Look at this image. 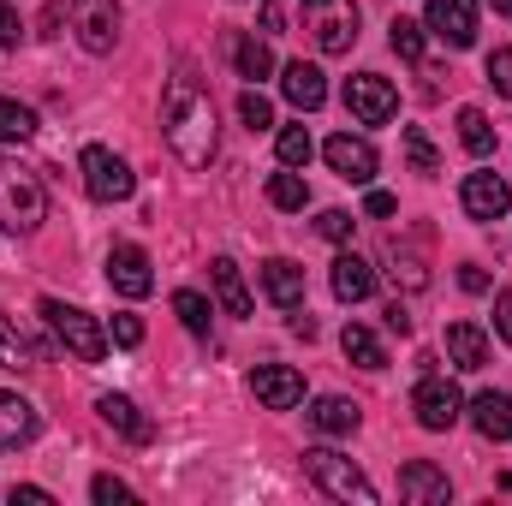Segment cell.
<instances>
[{
    "label": "cell",
    "instance_id": "c3c4849f",
    "mask_svg": "<svg viewBox=\"0 0 512 506\" xmlns=\"http://www.w3.org/2000/svg\"><path fill=\"white\" fill-rule=\"evenodd\" d=\"M489 6H495V12H501V18H512V0H489Z\"/></svg>",
    "mask_w": 512,
    "mask_h": 506
},
{
    "label": "cell",
    "instance_id": "4fadbf2b",
    "mask_svg": "<svg viewBox=\"0 0 512 506\" xmlns=\"http://www.w3.org/2000/svg\"><path fill=\"white\" fill-rule=\"evenodd\" d=\"M251 393L268 411H292V405H304V376L292 364H262V370H251Z\"/></svg>",
    "mask_w": 512,
    "mask_h": 506
},
{
    "label": "cell",
    "instance_id": "d4e9b609",
    "mask_svg": "<svg viewBox=\"0 0 512 506\" xmlns=\"http://www.w3.org/2000/svg\"><path fill=\"white\" fill-rule=\"evenodd\" d=\"M340 346H346V358H352L358 370H387V346L370 334V328H364V322H346Z\"/></svg>",
    "mask_w": 512,
    "mask_h": 506
},
{
    "label": "cell",
    "instance_id": "1f68e13d",
    "mask_svg": "<svg viewBox=\"0 0 512 506\" xmlns=\"http://www.w3.org/2000/svg\"><path fill=\"white\" fill-rule=\"evenodd\" d=\"M24 137H36V114L24 102H6L0 96V143H24Z\"/></svg>",
    "mask_w": 512,
    "mask_h": 506
},
{
    "label": "cell",
    "instance_id": "3957f363",
    "mask_svg": "<svg viewBox=\"0 0 512 506\" xmlns=\"http://www.w3.org/2000/svg\"><path fill=\"white\" fill-rule=\"evenodd\" d=\"M42 316H48V328H54V340L78 358V364H102L108 358V328L90 316V310H78V304H60V298H42Z\"/></svg>",
    "mask_w": 512,
    "mask_h": 506
},
{
    "label": "cell",
    "instance_id": "7bdbcfd3",
    "mask_svg": "<svg viewBox=\"0 0 512 506\" xmlns=\"http://www.w3.org/2000/svg\"><path fill=\"white\" fill-rule=\"evenodd\" d=\"M364 209H370L376 221H387V215H393L399 203H393V191H370V197H364Z\"/></svg>",
    "mask_w": 512,
    "mask_h": 506
},
{
    "label": "cell",
    "instance_id": "7402d4cb",
    "mask_svg": "<svg viewBox=\"0 0 512 506\" xmlns=\"http://www.w3.org/2000/svg\"><path fill=\"white\" fill-rule=\"evenodd\" d=\"M209 280H215V298L227 316H251V286H245V268L233 256H215L209 262Z\"/></svg>",
    "mask_w": 512,
    "mask_h": 506
},
{
    "label": "cell",
    "instance_id": "bcb514c9",
    "mask_svg": "<svg viewBox=\"0 0 512 506\" xmlns=\"http://www.w3.org/2000/svg\"><path fill=\"white\" fill-rule=\"evenodd\" d=\"M12 506H48V489H30L24 483V489H12Z\"/></svg>",
    "mask_w": 512,
    "mask_h": 506
},
{
    "label": "cell",
    "instance_id": "8d00e7d4",
    "mask_svg": "<svg viewBox=\"0 0 512 506\" xmlns=\"http://www.w3.org/2000/svg\"><path fill=\"white\" fill-rule=\"evenodd\" d=\"M108 340H114V346H143V322H137V316H131V310H120V316H114V322H108Z\"/></svg>",
    "mask_w": 512,
    "mask_h": 506
},
{
    "label": "cell",
    "instance_id": "6da1fadb",
    "mask_svg": "<svg viewBox=\"0 0 512 506\" xmlns=\"http://www.w3.org/2000/svg\"><path fill=\"white\" fill-rule=\"evenodd\" d=\"M161 131H167V149H173L185 167H209V161H215V102H209V90L197 84L191 66H179V72L167 78Z\"/></svg>",
    "mask_w": 512,
    "mask_h": 506
},
{
    "label": "cell",
    "instance_id": "277c9868",
    "mask_svg": "<svg viewBox=\"0 0 512 506\" xmlns=\"http://www.w3.org/2000/svg\"><path fill=\"white\" fill-rule=\"evenodd\" d=\"M304 471H310V483H316L322 495H334V501L376 506V483H370L346 453H334V447H310V453H304Z\"/></svg>",
    "mask_w": 512,
    "mask_h": 506
},
{
    "label": "cell",
    "instance_id": "e0dca14e",
    "mask_svg": "<svg viewBox=\"0 0 512 506\" xmlns=\"http://www.w3.org/2000/svg\"><path fill=\"white\" fill-rule=\"evenodd\" d=\"M96 417H102L108 429H120L131 447H149V441H155V423L131 405L126 393H102V399H96Z\"/></svg>",
    "mask_w": 512,
    "mask_h": 506
},
{
    "label": "cell",
    "instance_id": "7a4b0ae2",
    "mask_svg": "<svg viewBox=\"0 0 512 506\" xmlns=\"http://www.w3.org/2000/svg\"><path fill=\"white\" fill-rule=\"evenodd\" d=\"M48 221V191L30 167L0 161V233H36Z\"/></svg>",
    "mask_w": 512,
    "mask_h": 506
},
{
    "label": "cell",
    "instance_id": "83f0119b",
    "mask_svg": "<svg viewBox=\"0 0 512 506\" xmlns=\"http://www.w3.org/2000/svg\"><path fill=\"white\" fill-rule=\"evenodd\" d=\"M233 60H239V78H268L274 72V54H268V42H256V36H233Z\"/></svg>",
    "mask_w": 512,
    "mask_h": 506
},
{
    "label": "cell",
    "instance_id": "836d02e7",
    "mask_svg": "<svg viewBox=\"0 0 512 506\" xmlns=\"http://www.w3.org/2000/svg\"><path fill=\"white\" fill-rule=\"evenodd\" d=\"M387 274H393L405 292H423V286H429V268H423L411 251H399V245H393V268H387Z\"/></svg>",
    "mask_w": 512,
    "mask_h": 506
},
{
    "label": "cell",
    "instance_id": "ab89813d",
    "mask_svg": "<svg viewBox=\"0 0 512 506\" xmlns=\"http://www.w3.org/2000/svg\"><path fill=\"white\" fill-rule=\"evenodd\" d=\"M18 36H24V24H18V12L0 0V48H18Z\"/></svg>",
    "mask_w": 512,
    "mask_h": 506
},
{
    "label": "cell",
    "instance_id": "9c48e42d",
    "mask_svg": "<svg viewBox=\"0 0 512 506\" xmlns=\"http://www.w3.org/2000/svg\"><path fill=\"white\" fill-rule=\"evenodd\" d=\"M322 155H328V167L346 179V185H370L376 179V143L370 137H352V131H334L328 143H322Z\"/></svg>",
    "mask_w": 512,
    "mask_h": 506
},
{
    "label": "cell",
    "instance_id": "5b68a950",
    "mask_svg": "<svg viewBox=\"0 0 512 506\" xmlns=\"http://www.w3.org/2000/svg\"><path fill=\"white\" fill-rule=\"evenodd\" d=\"M304 30L322 54H352L358 42V0H304Z\"/></svg>",
    "mask_w": 512,
    "mask_h": 506
},
{
    "label": "cell",
    "instance_id": "ee69618b",
    "mask_svg": "<svg viewBox=\"0 0 512 506\" xmlns=\"http://www.w3.org/2000/svg\"><path fill=\"white\" fill-rule=\"evenodd\" d=\"M459 286H465V292H489V274H483L477 262H465V268H459Z\"/></svg>",
    "mask_w": 512,
    "mask_h": 506
},
{
    "label": "cell",
    "instance_id": "4dcf8cb0",
    "mask_svg": "<svg viewBox=\"0 0 512 506\" xmlns=\"http://www.w3.org/2000/svg\"><path fill=\"white\" fill-rule=\"evenodd\" d=\"M387 42H393L399 60H411V66L423 60V24H417V18H393V24H387Z\"/></svg>",
    "mask_w": 512,
    "mask_h": 506
},
{
    "label": "cell",
    "instance_id": "4316f807",
    "mask_svg": "<svg viewBox=\"0 0 512 506\" xmlns=\"http://www.w3.org/2000/svg\"><path fill=\"white\" fill-rule=\"evenodd\" d=\"M459 143L483 161V155H495V126H489V114L483 108H459Z\"/></svg>",
    "mask_w": 512,
    "mask_h": 506
},
{
    "label": "cell",
    "instance_id": "44dd1931",
    "mask_svg": "<svg viewBox=\"0 0 512 506\" xmlns=\"http://www.w3.org/2000/svg\"><path fill=\"white\" fill-rule=\"evenodd\" d=\"M334 298H340V304H364V298H376V268H370L364 256L340 251L334 256Z\"/></svg>",
    "mask_w": 512,
    "mask_h": 506
},
{
    "label": "cell",
    "instance_id": "603a6c76",
    "mask_svg": "<svg viewBox=\"0 0 512 506\" xmlns=\"http://www.w3.org/2000/svg\"><path fill=\"white\" fill-rule=\"evenodd\" d=\"M304 417H310V429H316V435H352L364 411H358L352 399H340V393H322V399H316Z\"/></svg>",
    "mask_w": 512,
    "mask_h": 506
},
{
    "label": "cell",
    "instance_id": "ba28073f",
    "mask_svg": "<svg viewBox=\"0 0 512 506\" xmlns=\"http://www.w3.org/2000/svg\"><path fill=\"white\" fill-rule=\"evenodd\" d=\"M72 30L90 54H114L120 42V0H72Z\"/></svg>",
    "mask_w": 512,
    "mask_h": 506
},
{
    "label": "cell",
    "instance_id": "f1b7e54d",
    "mask_svg": "<svg viewBox=\"0 0 512 506\" xmlns=\"http://www.w3.org/2000/svg\"><path fill=\"white\" fill-rule=\"evenodd\" d=\"M173 316H179L191 334H209V316H215V304H209L203 292H191V286H185V292H173Z\"/></svg>",
    "mask_w": 512,
    "mask_h": 506
},
{
    "label": "cell",
    "instance_id": "8992f818",
    "mask_svg": "<svg viewBox=\"0 0 512 506\" xmlns=\"http://www.w3.org/2000/svg\"><path fill=\"white\" fill-rule=\"evenodd\" d=\"M411 411H417V423H423L429 435H447V429L465 417V393L441 376V370H423V381L411 387Z\"/></svg>",
    "mask_w": 512,
    "mask_h": 506
},
{
    "label": "cell",
    "instance_id": "9a60e30c",
    "mask_svg": "<svg viewBox=\"0 0 512 506\" xmlns=\"http://www.w3.org/2000/svg\"><path fill=\"white\" fill-rule=\"evenodd\" d=\"M280 96H286L298 114H316V108L328 102V78H322V66H310V60L280 66Z\"/></svg>",
    "mask_w": 512,
    "mask_h": 506
},
{
    "label": "cell",
    "instance_id": "cb8c5ba5",
    "mask_svg": "<svg viewBox=\"0 0 512 506\" xmlns=\"http://www.w3.org/2000/svg\"><path fill=\"white\" fill-rule=\"evenodd\" d=\"M36 405L30 399H18V393H0V447H24L30 435H36Z\"/></svg>",
    "mask_w": 512,
    "mask_h": 506
},
{
    "label": "cell",
    "instance_id": "f35d334b",
    "mask_svg": "<svg viewBox=\"0 0 512 506\" xmlns=\"http://www.w3.org/2000/svg\"><path fill=\"white\" fill-rule=\"evenodd\" d=\"M90 495H96V506L131 501V489H126V483H120V477H96V483H90Z\"/></svg>",
    "mask_w": 512,
    "mask_h": 506
},
{
    "label": "cell",
    "instance_id": "2e32d148",
    "mask_svg": "<svg viewBox=\"0 0 512 506\" xmlns=\"http://www.w3.org/2000/svg\"><path fill=\"white\" fill-rule=\"evenodd\" d=\"M399 501H411V506H447V501H453V483H447V471H435L429 459H411V465L399 471Z\"/></svg>",
    "mask_w": 512,
    "mask_h": 506
},
{
    "label": "cell",
    "instance_id": "484cf974",
    "mask_svg": "<svg viewBox=\"0 0 512 506\" xmlns=\"http://www.w3.org/2000/svg\"><path fill=\"white\" fill-rule=\"evenodd\" d=\"M268 203L286 209V215H304V209H310V185H304V173H298V167L274 173V179H268Z\"/></svg>",
    "mask_w": 512,
    "mask_h": 506
},
{
    "label": "cell",
    "instance_id": "52a82bcc",
    "mask_svg": "<svg viewBox=\"0 0 512 506\" xmlns=\"http://www.w3.org/2000/svg\"><path fill=\"white\" fill-rule=\"evenodd\" d=\"M78 173H84V191H90L96 203H126L131 191H137V173H131L108 143H90V149L78 155Z\"/></svg>",
    "mask_w": 512,
    "mask_h": 506
},
{
    "label": "cell",
    "instance_id": "5bb4252c",
    "mask_svg": "<svg viewBox=\"0 0 512 506\" xmlns=\"http://www.w3.org/2000/svg\"><path fill=\"white\" fill-rule=\"evenodd\" d=\"M459 203H465V215L471 221H501L512 209V191L501 173H471L465 185H459Z\"/></svg>",
    "mask_w": 512,
    "mask_h": 506
},
{
    "label": "cell",
    "instance_id": "ffe728a7",
    "mask_svg": "<svg viewBox=\"0 0 512 506\" xmlns=\"http://www.w3.org/2000/svg\"><path fill=\"white\" fill-rule=\"evenodd\" d=\"M465 411H471V423H477V435H483V441H512V399L501 393V387L477 393Z\"/></svg>",
    "mask_w": 512,
    "mask_h": 506
},
{
    "label": "cell",
    "instance_id": "e575fe53",
    "mask_svg": "<svg viewBox=\"0 0 512 506\" xmlns=\"http://www.w3.org/2000/svg\"><path fill=\"white\" fill-rule=\"evenodd\" d=\"M316 233H322L328 245H352V233H358V221H352L346 209H322V215H316Z\"/></svg>",
    "mask_w": 512,
    "mask_h": 506
},
{
    "label": "cell",
    "instance_id": "d590c367",
    "mask_svg": "<svg viewBox=\"0 0 512 506\" xmlns=\"http://www.w3.org/2000/svg\"><path fill=\"white\" fill-rule=\"evenodd\" d=\"M239 120H245L251 131L274 126V108H268V96H262V90H245V96H239Z\"/></svg>",
    "mask_w": 512,
    "mask_h": 506
},
{
    "label": "cell",
    "instance_id": "7c38bea8",
    "mask_svg": "<svg viewBox=\"0 0 512 506\" xmlns=\"http://www.w3.org/2000/svg\"><path fill=\"white\" fill-rule=\"evenodd\" d=\"M447 48H471L477 42V0H429V24Z\"/></svg>",
    "mask_w": 512,
    "mask_h": 506
},
{
    "label": "cell",
    "instance_id": "8fae6325",
    "mask_svg": "<svg viewBox=\"0 0 512 506\" xmlns=\"http://www.w3.org/2000/svg\"><path fill=\"white\" fill-rule=\"evenodd\" d=\"M108 286H114L120 298H149V292H155L149 251H137V245H114V251H108Z\"/></svg>",
    "mask_w": 512,
    "mask_h": 506
},
{
    "label": "cell",
    "instance_id": "d6986e66",
    "mask_svg": "<svg viewBox=\"0 0 512 506\" xmlns=\"http://www.w3.org/2000/svg\"><path fill=\"white\" fill-rule=\"evenodd\" d=\"M447 364L465 370V376H477L489 364V334L477 322H447Z\"/></svg>",
    "mask_w": 512,
    "mask_h": 506
},
{
    "label": "cell",
    "instance_id": "74e56055",
    "mask_svg": "<svg viewBox=\"0 0 512 506\" xmlns=\"http://www.w3.org/2000/svg\"><path fill=\"white\" fill-rule=\"evenodd\" d=\"M489 84L512 102V48H495V54H489Z\"/></svg>",
    "mask_w": 512,
    "mask_h": 506
},
{
    "label": "cell",
    "instance_id": "f6af8a7d",
    "mask_svg": "<svg viewBox=\"0 0 512 506\" xmlns=\"http://www.w3.org/2000/svg\"><path fill=\"white\" fill-rule=\"evenodd\" d=\"M382 322L393 328V334H411V310H405V304H387V310H382Z\"/></svg>",
    "mask_w": 512,
    "mask_h": 506
},
{
    "label": "cell",
    "instance_id": "b9f144b4",
    "mask_svg": "<svg viewBox=\"0 0 512 506\" xmlns=\"http://www.w3.org/2000/svg\"><path fill=\"white\" fill-rule=\"evenodd\" d=\"M495 334L512 346V292H501V298H495Z\"/></svg>",
    "mask_w": 512,
    "mask_h": 506
},
{
    "label": "cell",
    "instance_id": "7dc6e473",
    "mask_svg": "<svg viewBox=\"0 0 512 506\" xmlns=\"http://www.w3.org/2000/svg\"><path fill=\"white\" fill-rule=\"evenodd\" d=\"M280 24H286V12H280V6H274V0H268V6H262V30H268V36H274V30H280Z\"/></svg>",
    "mask_w": 512,
    "mask_h": 506
},
{
    "label": "cell",
    "instance_id": "d6a6232c",
    "mask_svg": "<svg viewBox=\"0 0 512 506\" xmlns=\"http://www.w3.org/2000/svg\"><path fill=\"white\" fill-rule=\"evenodd\" d=\"M405 161H411V173H441V155H435V143H429L417 126H405Z\"/></svg>",
    "mask_w": 512,
    "mask_h": 506
},
{
    "label": "cell",
    "instance_id": "60d3db41",
    "mask_svg": "<svg viewBox=\"0 0 512 506\" xmlns=\"http://www.w3.org/2000/svg\"><path fill=\"white\" fill-rule=\"evenodd\" d=\"M0 352H6V358H18V364H30V346L6 328V316H0Z\"/></svg>",
    "mask_w": 512,
    "mask_h": 506
},
{
    "label": "cell",
    "instance_id": "f546056e",
    "mask_svg": "<svg viewBox=\"0 0 512 506\" xmlns=\"http://www.w3.org/2000/svg\"><path fill=\"white\" fill-rule=\"evenodd\" d=\"M274 149H280V167H310V155H316V143H310L304 126H280Z\"/></svg>",
    "mask_w": 512,
    "mask_h": 506
},
{
    "label": "cell",
    "instance_id": "30bf717a",
    "mask_svg": "<svg viewBox=\"0 0 512 506\" xmlns=\"http://www.w3.org/2000/svg\"><path fill=\"white\" fill-rule=\"evenodd\" d=\"M346 108L364 126H387L399 114V96H393V84H387L382 72H358V78H346Z\"/></svg>",
    "mask_w": 512,
    "mask_h": 506
},
{
    "label": "cell",
    "instance_id": "ac0fdd59",
    "mask_svg": "<svg viewBox=\"0 0 512 506\" xmlns=\"http://www.w3.org/2000/svg\"><path fill=\"white\" fill-rule=\"evenodd\" d=\"M262 292H268V304L298 310V304H304V268H298L292 256H268V262H262Z\"/></svg>",
    "mask_w": 512,
    "mask_h": 506
}]
</instances>
